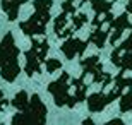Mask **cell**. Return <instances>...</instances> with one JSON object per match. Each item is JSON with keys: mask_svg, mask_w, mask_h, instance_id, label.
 <instances>
[{"mask_svg": "<svg viewBox=\"0 0 132 125\" xmlns=\"http://www.w3.org/2000/svg\"><path fill=\"white\" fill-rule=\"evenodd\" d=\"M70 76L69 72H62V76L57 79V81L50 82L48 86V91L50 94L53 96V101L57 106H69V108H74V106L77 105V99L74 94L69 93L70 89Z\"/></svg>", "mask_w": 132, "mask_h": 125, "instance_id": "3957f363", "label": "cell"}, {"mask_svg": "<svg viewBox=\"0 0 132 125\" xmlns=\"http://www.w3.org/2000/svg\"><path fill=\"white\" fill-rule=\"evenodd\" d=\"M70 84L74 86V96L77 99V103L86 101V91H88V82H86V76H81L77 79H70Z\"/></svg>", "mask_w": 132, "mask_h": 125, "instance_id": "7c38bea8", "label": "cell"}, {"mask_svg": "<svg viewBox=\"0 0 132 125\" xmlns=\"http://www.w3.org/2000/svg\"><path fill=\"white\" fill-rule=\"evenodd\" d=\"M110 33H112V26H106V28H93V33L89 34V41L98 46V48H103L106 39L110 38Z\"/></svg>", "mask_w": 132, "mask_h": 125, "instance_id": "8fae6325", "label": "cell"}, {"mask_svg": "<svg viewBox=\"0 0 132 125\" xmlns=\"http://www.w3.org/2000/svg\"><path fill=\"white\" fill-rule=\"evenodd\" d=\"M112 123H123V122L120 120V118H113V120H110V122H108V125H112Z\"/></svg>", "mask_w": 132, "mask_h": 125, "instance_id": "7402d4cb", "label": "cell"}, {"mask_svg": "<svg viewBox=\"0 0 132 125\" xmlns=\"http://www.w3.org/2000/svg\"><path fill=\"white\" fill-rule=\"evenodd\" d=\"M5 106H7V101L4 99V93L0 91V110H4Z\"/></svg>", "mask_w": 132, "mask_h": 125, "instance_id": "44dd1931", "label": "cell"}, {"mask_svg": "<svg viewBox=\"0 0 132 125\" xmlns=\"http://www.w3.org/2000/svg\"><path fill=\"white\" fill-rule=\"evenodd\" d=\"M21 72V67H19V62H12V63H7V65H4V67L0 69V76H2V79L7 82H12L17 79V76H19Z\"/></svg>", "mask_w": 132, "mask_h": 125, "instance_id": "5bb4252c", "label": "cell"}, {"mask_svg": "<svg viewBox=\"0 0 132 125\" xmlns=\"http://www.w3.org/2000/svg\"><path fill=\"white\" fill-rule=\"evenodd\" d=\"M48 50L50 45L46 38L36 39L34 36H31V50L26 52V67H24V72L29 77L36 72H41V63H45V60H46Z\"/></svg>", "mask_w": 132, "mask_h": 125, "instance_id": "7a4b0ae2", "label": "cell"}, {"mask_svg": "<svg viewBox=\"0 0 132 125\" xmlns=\"http://www.w3.org/2000/svg\"><path fill=\"white\" fill-rule=\"evenodd\" d=\"M110 60L120 70H132V52H129V50L115 48L110 55Z\"/></svg>", "mask_w": 132, "mask_h": 125, "instance_id": "9c48e42d", "label": "cell"}, {"mask_svg": "<svg viewBox=\"0 0 132 125\" xmlns=\"http://www.w3.org/2000/svg\"><path fill=\"white\" fill-rule=\"evenodd\" d=\"M28 105H29V96H28L26 91H19L14 96V99H12V106L17 111H24L28 108Z\"/></svg>", "mask_w": 132, "mask_h": 125, "instance_id": "2e32d148", "label": "cell"}, {"mask_svg": "<svg viewBox=\"0 0 132 125\" xmlns=\"http://www.w3.org/2000/svg\"><path fill=\"white\" fill-rule=\"evenodd\" d=\"M81 67H82V74L84 76H91V82H94V84L110 86V82L113 81V77L103 70V65L96 55L81 58Z\"/></svg>", "mask_w": 132, "mask_h": 125, "instance_id": "5b68a950", "label": "cell"}, {"mask_svg": "<svg viewBox=\"0 0 132 125\" xmlns=\"http://www.w3.org/2000/svg\"><path fill=\"white\" fill-rule=\"evenodd\" d=\"M91 7H93L94 14H106L113 7V2L110 0H91Z\"/></svg>", "mask_w": 132, "mask_h": 125, "instance_id": "e0dca14e", "label": "cell"}, {"mask_svg": "<svg viewBox=\"0 0 132 125\" xmlns=\"http://www.w3.org/2000/svg\"><path fill=\"white\" fill-rule=\"evenodd\" d=\"M45 123L46 122V106L39 99L38 94H33L29 99V105L24 111L15 113L12 116V123Z\"/></svg>", "mask_w": 132, "mask_h": 125, "instance_id": "277c9868", "label": "cell"}, {"mask_svg": "<svg viewBox=\"0 0 132 125\" xmlns=\"http://www.w3.org/2000/svg\"><path fill=\"white\" fill-rule=\"evenodd\" d=\"M17 57H19V48L14 43V36L12 33H7L0 41V69L7 63L17 62Z\"/></svg>", "mask_w": 132, "mask_h": 125, "instance_id": "8992f818", "label": "cell"}, {"mask_svg": "<svg viewBox=\"0 0 132 125\" xmlns=\"http://www.w3.org/2000/svg\"><path fill=\"white\" fill-rule=\"evenodd\" d=\"M86 101H88V110L91 113H100L110 105L105 93H93L91 96L86 98Z\"/></svg>", "mask_w": 132, "mask_h": 125, "instance_id": "30bf717a", "label": "cell"}, {"mask_svg": "<svg viewBox=\"0 0 132 125\" xmlns=\"http://www.w3.org/2000/svg\"><path fill=\"white\" fill-rule=\"evenodd\" d=\"M127 12L132 14V0H129V4H127Z\"/></svg>", "mask_w": 132, "mask_h": 125, "instance_id": "603a6c76", "label": "cell"}, {"mask_svg": "<svg viewBox=\"0 0 132 125\" xmlns=\"http://www.w3.org/2000/svg\"><path fill=\"white\" fill-rule=\"evenodd\" d=\"M120 111H122V113H127V111L132 113V87L127 89V91L120 96Z\"/></svg>", "mask_w": 132, "mask_h": 125, "instance_id": "ac0fdd59", "label": "cell"}, {"mask_svg": "<svg viewBox=\"0 0 132 125\" xmlns=\"http://www.w3.org/2000/svg\"><path fill=\"white\" fill-rule=\"evenodd\" d=\"M79 2H81V4H86V2H88V0H79Z\"/></svg>", "mask_w": 132, "mask_h": 125, "instance_id": "cb8c5ba5", "label": "cell"}, {"mask_svg": "<svg viewBox=\"0 0 132 125\" xmlns=\"http://www.w3.org/2000/svg\"><path fill=\"white\" fill-rule=\"evenodd\" d=\"M127 29H132V21L129 19V12H123L122 15H118V17H115V21H113L112 24V33H110V43L115 45L120 39V36H122Z\"/></svg>", "mask_w": 132, "mask_h": 125, "instance_id": "ba28073f", "label": "cell"}, {"mask_svg": "<svg viewBox=\"0 0 132 125\" xmlns=\"http://www.w3.org/2000/svg\"><path fill=\"white\" fill-rule=\"evenodd\" d=\"M70 15H74V14H69L67 10H62V12L57 15L55 24H53V31H55V34H57V38L62 36V33L65 31V28L69 26V19H70Z\"/></svg>", "mask_w": 132, "mask_h": 125, "instance_id": "9a60e30c", "label": "cell"}, {"mask_svg": "<svg viewBox=\"0 0 132 125\" xmlns=\"http://www.w3.org/2000/svg\"><path fill=\"white\" fill-rule=\"evenodd\" d=\"M45 69H46L48 74H53V72L62 69V62H60L59 58H46L45 60Z\"/></svg>", "mask_w": 132, "mask_h": 125, "instance_id": "d6986e66", "label": "cell"}, {"mask_svg": "<svg viewBox=\"0 0 132 125\" xmlns=\"http://www.w3.org/2000/svg\"><path fill=\"white\" fill-rule=\"evenodd\" d=\"M70 21H72L70 24L74 26V29L79 31V29L88 22V15H86V14H74V15H70Z\"/></svg>", "mask_w": 132, "mask_h": 125, "instance_id": "ffe728a7", "label": "cell"}, {"mask_svg": "<svg viewBox=\"0 0 132 125\" xmlns=\"http://www.w3.org/2000/svg\"><path fill=\"white\" fill-rule=\"evenodd\" d=\"M53 0H34V14L28 21L21 22L19 28L26 36H43L46 31V24L50 21V9H52Z\"/></svg>", "mask_w": 132, "mask_h": 125, "instance_id": "6da1fadb", "label": "cell"}, {"mask_svg": "<svg viewBox=\"0 0 132 125\" xmlns=\"http://www.w3.org/2000/svg\"><path fill=\"white\" fill-rule=\"evenodd\" d=\"M89 43H91L89 39L84 41V39H79V38H67L65 43L60 46V50H62V53H64L69 60H72L76 57H82V53L86 52Z\"/></svg>", "mask_w": 132, "mask_h": 125, "instance_id": "52a82bcc", "label": "cell"}, {"mask_svg": "<svg viewBox=\"0 0 132 125\" xmlns=\"http://www.w3.org/2000/svg\"><path fill=\"white\" fill-rule=\"evenodd\" d=\"M2 2V9L7 14V19L9 21H15L17 19V14H19V7L22 4H26L28 0H0Z\"/></svg>", "mask_w": 132, "mask_h": 125, "instance_id": "4fadbf2b", "label": "cell"}]
</instances>
